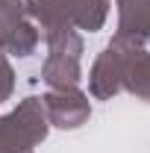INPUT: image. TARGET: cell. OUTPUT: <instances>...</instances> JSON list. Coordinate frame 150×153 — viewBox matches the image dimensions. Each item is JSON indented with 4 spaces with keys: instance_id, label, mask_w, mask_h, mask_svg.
Wrapping results in <instances>:
<instances>
[{
    "instance_id": "obj_1",
    "label": "cell",
    "mask_w": 150,
    "mask_h": 153,
    "mask_svg": "<svg viewBox=\"0 0 150 153\" xmlns=\"http://www.w3.org/2000/svg\"><path fill=\"white\" fill-rule=\"evenodd\" d=\"M47 130L41 97H24L12 112L0 115V153H36Z\"/></svg>"
},
{
    "instance_id": "obj_2",
    "label": "cell",
    "mask_w": 150,
    "mask_h": 153,
    "mask_svg": "<svg viewBox=\"0 0 150 153\" xmlns=\"http://www.w3.org/2000/svg\"><path fill=\"white\" fill-rule=\"evenodd\" d=\"M27 12L36 27L68 24L74 30L97 33L109 18V0H27Z\"/></svg>"
},
{
    "instance_id": "obj_3",
    "label": "cell",
    "mask_w": 150,
    "mask_h": 153,
    "mask_svg": "<svg viewBox=\"0 0 150 153\" xmlns=\"http://www.w3.org/2000/svg\"><path fill=\"white\" fill-rule=\"evenodd\" d=\"M41 44L36 21L27 12V0H0V50L6 56L27 59Z\"/></svg>"
},
{
    "instance_id": "obj_4",
    "label": "cell",
    "mask_w": 150,
    "mask_h": 153,
    "mask_svg": "<svg viewBox=\"0 0 150 153\" xmlns=\"http://www.w3.org/2000/svg\"><path fill=\"white\" fill-rule=\"evenodd\" d=\"M132 47H138V44L112 36V41L97 53L91 71H88V94L94 100H112L115 94H121V79H124V68H127Z\"/></svg>"
},
{
    "instance_id": "obj_5",
    "label": "cell",
    "mask_w": 150,
    "mask_h": 153,
    "mask_svg": "<svg viewBox=\"0 0 150 153\" xmlns=\"http://www.w3.org/2000/svg\"><path fill=\"white\" fill-rule=\"evenodd\" d=\"M41 106L47 124L59 130H76L91 118V100L79 88H50L47 94H41Z\"/></svg>"
},
{
    "instance_id": "obj_6",
    "label": "cell",
    "mask_w": 150,
    "mask_h": 153,
    "mask_svg": "<svg viewBox=\"0 0 150 153\" xmlns=\"http://www.w3.org/2000/svg\"><path fill=\"white\" fill-rule=\"evenodd\" d=\"M118 3V38L135 44L150 41V0H115Z\"/></svg>"
},
{
    "instance_id": "obj_7",
    "label": "cell",
    "mask_w": 150,
    "mask_h": 153,
    "mask_svg": "<svg viewBox=\"0 0 150 153\" xmlns=\"http://www.w3.org/2000/svg\"><path fill=\"white\" fill-rule=\"evenodd\" d=\"M121 91H130L132 97L150 103V53L138 44L132 47L127 68H124V79H121Z\"/></svg>"
},
{
    "instance_id": "obj_8",
    "label": "cell",
    "mask_w": 150,
    "mask_h": 153,
    "mask_svg": "<svg viewBox=\"0 0 150 153\" xmlns=\"http://www.w3.org/2000/svg\"><path fill=\"white\" fill-rule=\"evenodd\" d=\"M82 59L74 56H50L44 59L41 65V79L50 85V88H79V79H82Z\"/></svg>"
},
{
    "instance_id": "obj_9",
    "label": "cell",
    "mask_w": 150,
    "mask_h": 153,
    "mask_svg": "<svg viewBox=\"0 0 150 153\" xmlns=\"http://www.w3.org/2000/svg\"><path fill=\"white\" fill-rule=\"evenodd\" d=\"M38 33H41V38H44L50 56H74V59H82L85 44H82V36L76 33L74 27H68V24H47V27H41Z\"/></svg>"
},
{
    "instance_id": "obj_10",
    "label": "cell",
    "mask_w": 150,
    "mask_h": 153,
    "mask_svg": "<svg viewBox=\"0 0 150 153\" xmlns=\"http://www.w3.org/2000/svg\"><path fill=\"white\" fill-rule=\"evenodd\" d=\"M12 91H15V71H12V65H9V56L0 50V103L9 100Z\"/></svg>"
}]
</instances>
